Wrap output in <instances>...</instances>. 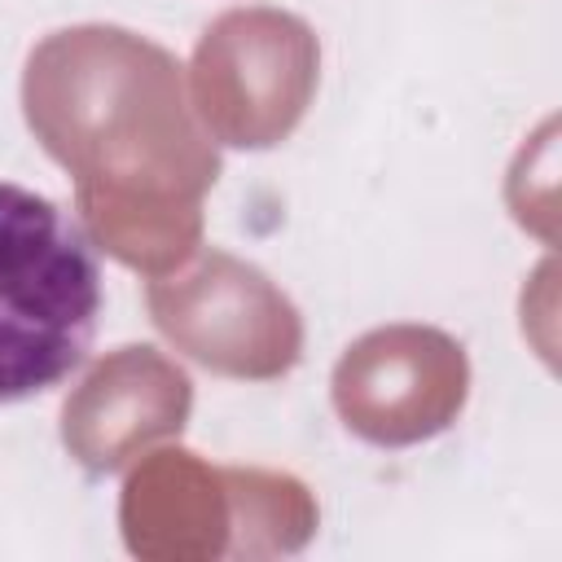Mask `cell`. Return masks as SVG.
<instances>
[{
  "label": "cell",
  "mask_w": 562,
  "mask_h": 562,
  "mask_svg": "<svg viewBox=\"0 0 562 562\" xmlns=\"http://www.w3.org/2000/svg\"><path fill=\"white\" fill-rule=\"evenodd\" d=\"M101 312V250L88 224L0 180V408L70 382L92 356Z\"/></svg>",
  "instance_id": "1"
}]
</instances>
